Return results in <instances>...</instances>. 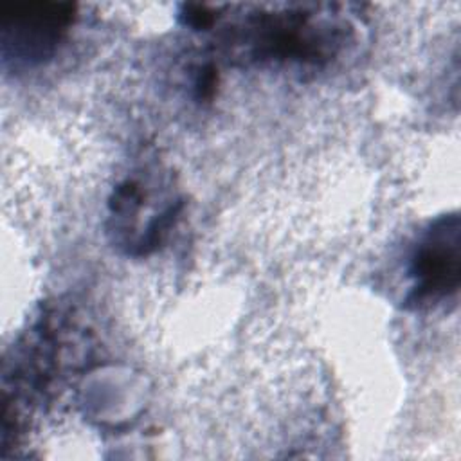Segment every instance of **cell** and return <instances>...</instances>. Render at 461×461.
<instances>
[{
	"label": "cell",
	"instance_id": "7a4b0ae2",
	"mask_svg": "<svg viewBox=\"0 0 461 461\" xmlns=\"http://www.w3.org/2000/svg\"><path fill=\"white\" fill-rule=\"evenodd\" d=\"M2 18L5 45H13L14 54H20L23 59H41L47 56L58 40L59 29L68 22L67 13H43V9L34 13H18V9H13L11 13H4Z\"/></svg>",
	"mask_w": 461,
	"mask_h": 461
},
{
	"label": "cell",
	"instance_id": "6da1fadb",
	"mask_svg": "<svg viewBox=\"0 0 461 461\" xmlns=\"http://www.w3.org/2000/svg\"><path fill=\"white\" fill-rule=\"evenodd\" d=\"M457 220L448 225L443 221L432 230L414 258L412 276H416L418 297L445 292L457 285L459 272Z\"/></svg>",
	"mask_w": 461,
	"mask_h": 461
}]
</instances>
